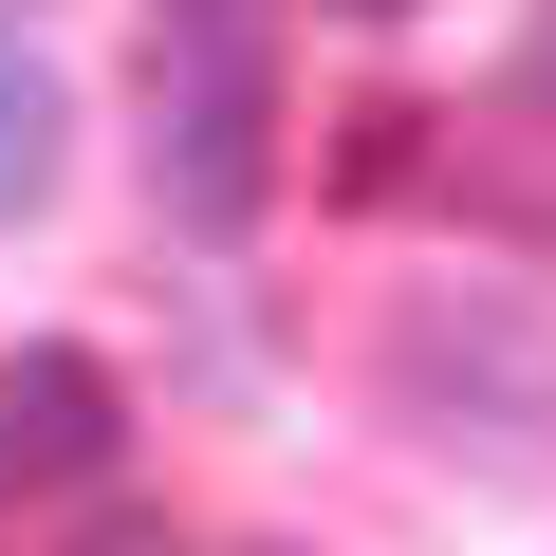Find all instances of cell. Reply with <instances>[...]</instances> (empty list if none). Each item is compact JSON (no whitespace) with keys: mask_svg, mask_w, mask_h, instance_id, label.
I'll list each match as a JSON object with an SVG mask.
<instances>
[{"mask_svg":"<svg viewBox=\"0 0 556 556\" xmlns=\"http://www.w3.org/2000/svg\"><path fill=\"white\" fill-rule=\"evenodd\" d=\"M149 186L204 241L260 223V186H278V20L260 0H167L149 20Z\"/></svg>","mask_w":556,"mask_h":556,"instance_id":"1","label":"cell"},{"mask_svg":"<svg viewBox=\"0 0 556 556\" xmlns=\"http://www.w3.org/2000/svg\"><path fill=\"white\" fill-rule=\"evenodd\" d=\"M390 390L464 445H538L556 427V298H519V278H445V298L390 316Z\"/></svg>","mask_w":556,"mask_h":556,"instance_id":"2","label":"cell"},{"mask_svg":"<svg viewBox=\"0 0 556 556\" xmlns=\"http://www.w3.org/2000/svg\"><path fill=\"white\" fill-rule=\"evenodd\" d=\"M112 445H130V390H112L93 353H0V482L56 501V482H93Z\"/></svg>","mask_w":556,"mask_h":556,"instance_id":"3","label":"cell"},{"mask_svg":"<svg viewBox=\"0 0 556 556\" xmlns=\"http://www.w3.org/2000/svg\"><path fill=\"white\" fill-rule=\"evenodd\" d=\"M56 130H75V112H56V75H38V38L0 20V223L56 186Z\"/></svg>","mask_w":556,"mask_h":556,"instance_id":"4","label":"cell"},{"mask_svg":"<svg viewBox=\"0 0 556 556\" xmlns=\"http://www.w3.org/2000/svg\"><path fill=\"white\" fill-rule=\"evenodd\" d=\"M519 112H556V0H538V38H519Z\"/></svg>","mask_w":556,"mask_h":556,"instance_id":"5","label":"cell"},{"mask_svg":"<svg viewBox=\"0 0 556 556\" xmlns=\"http://www.w3.org/2000/svg\"><path fill=\"white\" fill-rule=\"evenodd\" d=\"M93 556H186V538H167V519H112V538H93Z\"/></svg>","mask_w":556,"mask_h":556,"instance_id":"6","label":"cell"},{"mask_svg":"<svg viewBox=\"0 0 556 556\" xmlns=\"http://www.w3.org/2000/svg\"><path fill=\"white\" fill-rule=\"evenodd\" d=\"M353 20H408V0H353Z\"/></svg>","mask_w":556,"mask_h":556,"instance_id":"7","label":"cell"}]
</instances>
